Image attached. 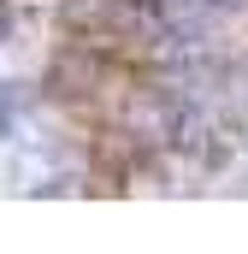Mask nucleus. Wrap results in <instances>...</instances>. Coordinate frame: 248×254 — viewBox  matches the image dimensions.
<instances>
[{"mask_svg":"<svg viewBox=\"0 0 248 254\" xmlns=\"http://www.w3.org/2000/svg\"><path fill=\"white\" fill-rule=\"evenodd\" d=\"M18 119H24V89L18 83H0V136L18 125Z\"/></svg>","mask_w":248,"mask_h":254,"instance_id":"1","label":"nucleus"},{"mask_svg":"<svg viewBox=\"0 0 248 254\" xmlns=\"http://www.w3.org/2000/svg\"><path fill=\"white\" fill-rule=\"evenodd\" d=\"M6 30H12V6L0 0V42H6Z\"/></svg>","mask_w":248,"mask_h":254,"instance_id":"2","label":"nucleus"}]
</instances>
